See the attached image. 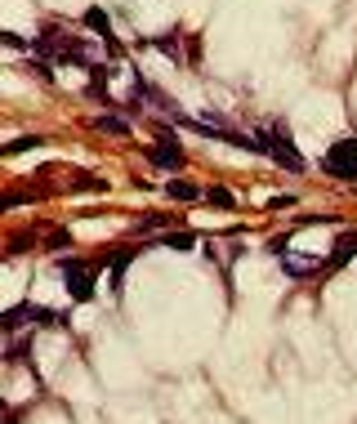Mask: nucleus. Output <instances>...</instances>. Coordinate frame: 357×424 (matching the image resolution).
I'll return each mask as SVG.
<instances>
[{
  "label": "nucleus",
  "instance_id": "nucleus-1",
  "mask_svg": "<svg viewBox=\"0 0 357 424\" xmlns=\"http://www.w3.org/2000/svg\"><path fill=\"white\" fill-rule=\"evenodd\" d=\"M255 152H264V157H272L277 165H286L290 174H299L304 170V157L290 148V139H286V130L281 125H268V130H259L255 134Z\"/></svg>",
  "mask_w": 357,
  "mask_h": 424
},
{
  "label": "nucleus",
  "instance_id": "nucleus-2",
  "mask_svg": "<svg viewBox=\"0 0 357 424\" xmlns=\"http://www.w3.org/2000/svg\"><path fill=\"white\" fill-rule=\"evenodd\" d=\"M322 170H326V174H335V179H357V134H353V139H340V143H331V152H326Z\"/></svg>",
  "mask_w": 357,
  "mask_h": 424
},
{
  "label": "nucleus",
  "instance_id": "nucleus-3",
  "mask_svg": "<svg viewBox=\"0 0 357 424\" xmlns=\"http://www.w3.org/2000/svg\"><path fill=\"white\" fill-rule=\"evenodd\" d=\"M63 317L45 304H18L5 313V331H18V326H59Z\"/></svg>",
  "mask_w": 357,
  "mask_h": 424
},
{
  "label": "nucleus",
  "instance_id": "nucleus-4",
  "mask_svg": "<svg viewBox=\"0 0 357 424\" xmlns=\"http://www.w3.org/2000/svg\"><path fill=\"white\" fill-rule=\"evenodd\" d=\"M59 272H63V281H68V290L76 299H90L94 295V272H90V263H81V259H59Z\"/></svg>",
  "mask_w": 357,
  "mask_h": 424
},
{
  "label": "nucleus",
  "instance_id": "nucleus-5",
  "mask_svg": "<svg viewBox=\"0 0 357 424\" xmlns=\"http://www.w3.org/2000/svg\"><path fill=\"white\" fill-rule=\"evenodd\" d=\"M353 254H357V228H353V232H344V237L331 246V254H326V263H322V272H340L344 263L353 259Z\"/></svg>",
  "mask_w": 357,
  "mask_h": 424
},
{
  "label": "nucleus",
  "instance_id": "nucleus-6",
  "mask_svg": "<svg viewBox=\"0 0 357 424\" xmlns=\"http://www.w3.org/2000/svg\"><path fill=\"white\" fill-rule=\"evenodd\" d=\"M147 157H152L156 165H165V170H178V165H183V148L170 143V139H156V143L147 148Z\"/></svg>",
  "mask_w": 357,
  "mask_h": 424
},
{
  "label": "nucleus",
  "instance_id": "nucleus-7",
  "mask_svg": "<svg viewBox=\"0 0 357 424\" xmlns=\"http://www.w3.org/2000/svg\"><path fill=\"white\" fill-rule=\"evenodd\" d=\"M322 263H326V259H317V254H290V250L281 254V268H286L290 277H308V272H317Z\"/></svg>",
  "mask_w": 357,
  "mask_h": 424
},
{
  "label": "nucleus",
  "instance_id": "nucleus-8",
  "mask_svg": "<svg viewBox=\"0 0 357 424\" xmlns=\"http://www.w3.org/2000/svg\"><path fill=\"white\" fill-rule=\"evenodd\" d=\"M165 192H170L174 201H196V196H201L192 183H187V179H170V183H165Z\"/></svg>",
  "mask_w": 357,
  "mask_h": 424
},
{
  "label": "nucleus",
  "instance_id": "nucleus-9",
  "mask_svg": "<svg viewBox=\"0 0 357 424\" xmlns=\"http://www.w3.org/2000/svg\"><path fill=\"white\" fill-rule=\"evenodd\" d=\"M85 27H90V32H99V36H112V23H108L103 9H85Z\"/></svg>",
  "mask_w": 357,
  "mask_h": 424
},
{
  "label": "nucleus",
  "instance_id": "nucleus-10",
  "mask_svg": "<svg viewBox=\"0 0 357 424\" xmlns=\"http://www.w3.org/2000/svg\"><path fill=\"white\" fill-rule=\"evenodd\" d=\"M161 246H170V250H192L196 237H192V232H170V237H161Z\"/></svg>",
  "mask_w": 357,
  "mask_h": 424
},
{
  "label": "nucleus",
  "instance_id": "nucleus-11",
  "mask_svg": "<svg viewBox=\"0 0 357 424\" xmlns=\"http://www.w3.org/2000/svg\"><path fill=\"white\" fill-rule=\"evenodd\" d=\"M94 125H99V130H108V134H130V125H125L121 117H99Z\"/></svg>",
  "mask_w": 357,
  "mask_h": 424
},
{
  "label": "nucleus",
  "instance_id": "nucleus-12",
  "mask_svg": "<svg viewBox=\"0 0 357 424\" xmlns=\"http://www.w3.org/2000/svg\"><path fill=\"white\" fill-rule=\"evenodd\" d=\"M156 50H161V54H170V59H178V36H174V41H170V36H156Z\"/></svg>",
  "mask_w": 357,
  "mask_h": 424
},
{
  "label": "nucleus",
  "instance_id": "nucleus-13",
  "mask_svg": "<svg viewBox=\"0 0 357 424\" xmlns=\"http://www.w3.org/2000/svg\"><path fill=\"white\" fill-rule=\"evenodd\" d=\"M36 143H45V139H36V134H32V139H14V143H9L5 152L14 157V152H27V148H36Z\"/></svg>",
  "mask_w": 357,
  "mask_h": 424
},
{
  "label": "nucleus",
  "instance_id": "nucleus-14",
  "mask_svg": "<svg viewBox=\"0 0 357 424\" xmlns=\"http://www.w3.org/2000/svg\"><path fill=\"white\" fill-rule=\"evenodd\" d=\"M205 201H214V205H232V192H228V188H210V192H205Z\"/></svg>",
  "mask_w": 357,
  "mask_h": 424
},
{
  "label": "nucleus",
  "instance_id": "nucleus-15",
  "mask_svg": "<svg viewBox=\"0 0 357 424\" xmlns=\"http://www.w3.org/2000/svg\"><path fill=\"white\" fill-rule=\"evenodd\" d=\"M161 223H170L165 214H147V219H139V232H152V228H161Z\"/></svg>",
  "mask_w": 357,
  "mask_h": 424
},
{
  "label": "nucleus",
  "instance_id": "nucleus-16",
  "mask_svg": "<svg viewBox=\"0 0 357 424\" xmlns=\"http://www.w3.org/2000/svg\"><path fill=\"white\" fill-rule=\"evenodd\" d=\"M45 246H50V250H63V246H68V250H72V237H68V232H54Z\"/></svg>",
  "mask_w": 357,
  "mask_h": 424
}]
</instances>
